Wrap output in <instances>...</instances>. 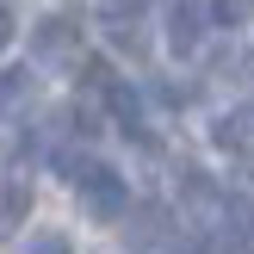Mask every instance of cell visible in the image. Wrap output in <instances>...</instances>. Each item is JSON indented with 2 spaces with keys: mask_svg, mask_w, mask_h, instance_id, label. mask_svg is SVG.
Instances as JSON below:
<instances>
[{
  "mask_svg": "<svg viewBox=\"0 0 254 254\" xmlns=\"http://www.w3.org/2000/svg\"><path fill=\"white\" fill-rule=\"evenodd\" d=\"M74 198H81V211L93 223H118L124 211H130V186H124L112 168H99V161L74 168Z\"/></svg>",
  "mask_w": 254,
  "mask_h": 254,
  "instance_id": "1",
  "label": "cell"
},
{
  "mask_svg": "<svg viewBox=\"0 0 254 254\" xmlns=\"http://www.w3.org/2000/svg\"><path fill=\"white\" fill-rule=\"evenodd\" d=\"M31 56H37V62H74V56H81V25L62 19V12L37 19V25H31Z\"/></svg>",
  "mask_w": 254,
  "mask_h": 254,
  "instance_id": "2",
  "label": "cell"
},
{
  "mask_svg": "<svg viewBox=\"0 0 254 254\" xmlns=\"http://www.w3.org/2000/svg\"><path fill=\"white\" fill-rule=\"evenodd\" d=\"M198 37H205V0H174V12H168V44L180 50H198Z\"/></svg>",
  "mask_w": 254,
  "mask_h": 254,
  "instance_id": "3",
  "label": "cell"
},
{
  "mask_svg": "<svg viewBox=\"0 0 254 254\" xmlns=\"http://www.w3.org/2000/svg\"><path fill=\"white\" fill-rule=\"evenodd\" d=\"M217 149H236V155H254V106H236L217 118Z\"/></svg>",
  "mask_w": 254,
  "mask_h": 254,
  "instance_id": "4",
  "label": "cell"
},
{
  "mask_svg": "<svg viewBox=\"0 0 254 254\" xmlns=\"http://www.w3.org/2000/svg\"><path fill=\"white\" fill-rule=\"evenodd\" d=\"M12 254H68V236H56V230H37V236H25Z\"/></svg>",
  "mask_w": 254,
  "mask_h": 254,
  "instance_id": "5",
  "label": "cell"
},
{
  "mask_svg": "<svg viewBox=\"0 0 254 254\" xmlns=\"http://www.w3.org/2000/svg\"><path fill=\"white\" fill-rule=\"evenodd\" d=\"M25 211H31V186L12 174V180H6V223H25Z\"/></svg>",
  "mask_w": 254,
  "mask_h": 254,
  "instance_id": "6",
  "label": "cell"
},
{
  "mask_svg": "<svg viewBox=\"0 0 254 254\" xmlns=\"http://www.w3.org/2000/svg\"><path fill=\"white\" fill-rule=\"evenodd\" d=\"M143 6H149V0H99V19H106V25H130Z\"/></svg>",
  "mask_w": 254,
  "mask_h": 254,
  "instance_id": "7",
  "label": "cell"
},
{
  "mask_svg": "<svg viewBox=\"0 0 254 254\" xmlns=\"http://www.w3.org/2000/svg\"><path fill=\"white\" fill-rule=\"evenodd\" d=\"M112 44L130 50V56H143V31H136V25H112Z\"/></svg>",
  "mask_w": 254,
  "mask_h": 254,
  "instance_id": "8",
  "label": "cell"
},
{
  "mask_svg": "<svg viewBox=\"0 0 254 254\" xmlns=\"http://www.w3.org/2000/svg\"><path fill=\"white\" fill-rule=\"evenodd\" d=\"M248 6H254V0H217L211 12H217L223 25H242V19H248Z\"/></svg>",
  "mask_w": 254,
  "mask_h": 254,
  "instance_id": "9",
  "label": "cell"
}]
</instances>
